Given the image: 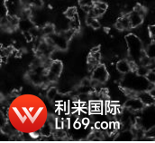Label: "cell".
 <instances>
[{
    "instance_id": "cell-1",
    "label": "cell",
    "mask_w": 155,
    "mask_h": 143,
    "mask_svg": "<svg viewBox=\"0 0 155 143\" xmlns=\"http://www.w3.org/2000/svg\"><path fill=\"white\" fill-rule=\"evenodd\" d=\"M125 41L127 44L128 53L132 60L136 62H140L142 57L145 54V50H143V43L142 40L135 34H128L125 37Z\"/></svg>"
},
{
    "instance_id": "cell-2",
    "label": "cell",
    "mask_w": 155,
    "mask_h": 143,
    "mask_svg": "<svg viewBox=\"0 0 155 143\" xmlns=\"http://www.w3.org/2000/svg\"><path fill=\"white\" fill-rule=\"evenodd\" d=\"M62 70V64L60 60H54L51 63L47 70V78L50 81L56 80Z\"/></svg>"
},
{
    "instance_id": "cell-3",
    "label": "cell",
    "mask_w": 155,
    "mask_h": 143,
    "mask_svg": "<svg viewBox=\"0 0 155 143\" xmlns=\"http://www.w3.org/2000/svg\"><path fill=\"white\" fill-rule=\"evenodd\" d=\"M51 40L53 42V45L55 46L56 49L60 50H65L68 47V42L69 40L64 36L62 33H55L51 36H49Z\"/></svg>"
},
{
    "instance_id": "cell-4",
    "label": "cell",
    "mask_w": 155,
    "mask_h": 143,
    "mask_svg": "<svg viewBox=\"0 0 155 143\" xmlns=\"http://www.w3.org/2000/svg\"><path fill=\"white\" fill-rule=\"evenodd\" d=\"M92 79L99 82L100 84L105 83L108 79V72L104 65H98L92 71Z\"/></svg>"
},
{
    "instance_id": "cell-5",
    "label": "cell",
    "mask_w": 155,
    "mask_h": 143,
    "mask_svg": "<svg viewBox=\"0 0 155 143\" xmlns=\"http://www.w3.org/2000/svg\"><path fill=\"white\" fill-rule=\"evenodd\" d=\"M125 107L129 110H131L132 112H137V111H141L144 107L143 103L141 101V99L137 96L135 97H132L130 98L128 101H126L125 103Z\"/></svg>"
},
{
    "instance_id": "cell-6",
    "label": "cell",
    "mask_w": 155,
    "mask_h": 143,
    "mask_svg": "<svg viewBox=\"0 0 155 143\" xmlns=\"http://www.w3.org/2000/svg\"><path fill=\"white\" fill-rule=\"evenodd\" d=\"M128 16H129L130 22H131L132 28H137L143 24V15H142L140 13L136 12L135 10H133L132 12H130Z\"/></svg>"
},
{
    "instance_id": "cell-7",
    "label": "cell",
    "mask_w": 155,
    "mask_h": 143,
    "mask_svg": "<svg viewBox=\"0 0 155 143\" xmlns=\"http://www.w3.org/2000/svg\"><path fill=\"white\" fill-rule=\"evenodd\" d=\"M116 27V29L120 31H126V30L132 29V25H131V22H130L128 15H124L117 20Z\"/></svg>"
},
{
    "instance_id": "cell-8",
    "label": "cell",
    "mask_w": 155,
    "mask_h": 143,
    "mask_svg": "<svg viewBox=\"0 0 155 143\" xmlns=\"http://www.w3.org/2000/svg\"><path fill=\"white\" fill-rule=\"evenodd\" d=\"M116 70L122 74H128L132 70V66L130 60H121L116 63Z\"/></svg>"
},
{
    "instance_id": "cell-9",
    "label": "cell",
    "mask_w": 155,
    "mask_h": 143,
    "mask_svg": "<svg viewBox=\"0 0 155 143\" xmlns=\"http://www.w3.org/2000/svg\"><path fill=\"white\" fill-rule=\"evenodd\" d=\"M137 97L141 99V101L143 103L144 106H153L154 105V97L150 94V92H142L138 94Z\"/></svg>"
},
{
    "instance_id": "cell-10",
    "label": "cell",
    "mask_w": 155,
    "mask_h": 143,
    "mask_svg": "<svg viewBox=\"0 0 155 143\" xmlns=\"http://www.w3.org/2000/svg\"><path fill=\"white\" fill-rule=\"evenodd\" d=\"M86 22H87V24L91 27L92 29H99L101 24L99 23V21L97 20V18L96 17H93V16H90V15H87V18H86Z\"/></svg>"
},
{
    "instance_id": "cell-11",
    "label": "cell",
    "mask_w": 155,
    "mask_h": 143,
    "mask_svg": "<svg viewBox=\"0 0 155 143\" xmlns=\"http://www.w3.org/2000/svg\"><path fill=\"white\" fill-rule=\"evenodd\" d=\"M80 26H81V23H80V19H79L78 15H76L74 18L70 20V23H69L70 29L73 30L74 32H78L80 29Z\"/></svg>"
},
{
    "instance_id": "cell-12",
    "label": "cell",
    "mask_w": 155,
    "mask_h": 143,
    "mask_svg": "<svg viewBox=\"0 0 155 143\" xmlns=\"http://www.w3.org/2000/svg\"><path fill=\"white\" fill-rule=\"evenodd\" d=\"M118 137H119L120 141H132V140H134V138L135 136H134V133L133 132H131L129 130H125V131L122 132L118 135Z\"/></svg>"
},
{
    "instance_id": "cell-13",
    "label": "cell",
    "mask_w": 155,
    "mask_h": 143,
    "mask_svg": "<svg viewBox=\"0 0 155 143\" xmlns=\"http://www.w3.org/2000/svg\"><path fill=\"white\" fill-rule=\"evenodd\" d=\"M51 132H52V126L49 122L43 124V126L41 129V134L43 137H50L51 135Z\"/></svg>"
},
{
    "instance_id": "cell-14",
    "label": "cell",
    "mask_w": 155,
    "mask_h": 143,
    "mask_svg": "<svg viewBox=\"0 0 155 143\" xmlns=\"http://www.w3.org/2000/svg\"><path fill=\"white\" fill-rule=\"evenodd\" d=\"M41 33H42V35L46 36V37H49L51 34H55V29H54V26L52 24H45L42 29H41Z\"/></svg>"
},
{
    "instance_id": "cell-15",
    "label": "cell",
    "mask_w": 155,
    "mask_h": 143,
    "mask_svg": "<svg viewBox=\"0 0 155 143\" xmlns=\"http://www.w3.org/2000/svg\"><path fill=\"white\" fill-rule=\"evenodd\" d=\"M64 15H65V16H66L69 20L74 18L76 15H78L77 7H75V6H71V7L67 8V10L65 11Z\"/></svg>"
},
{
    "instance_id": "cell-16",
    "label": "cell",
    "mask_w": 155,
    "mask_h": 143,
    "mask_svg": "<svg viewBox=\"0 0 155 143\" xmlns=\"http://www.w3.org/2000/svg\"><path fill=\"white\" fill-rule=\"evenodd\" d=\"M145 53L146 55L151 58V59H155V42L153 41L149 45H147L145 49Z\"/></svg>"
},
{
    "instance_id": "cell-17",
    "label": "cell",
    "mask_w": 155,
    "mask_h": 143,
    "mask_svg": "<svg viewBox=\"0 0 155 143\" xmlns=\"http://www.w3.org/2000/svg\"><path fill=\"white\" fill-rule=\"evenodd\" d=\"M57 95H58V90H57L56 87H51V88L47 91V94H46L47 98H48L49 100H51V101L54 100L55 97L57 96Z\"/></svg>"
},
{
    "instance_id": "cell-18",
    "label": "cell",
    "mask_w": 155,
    "mask_h": 143,
    "mask_svg": "<svg viewBox=\"0 0 155 143\" xmlns=\"http://www.w3.org/2000/svg\"><path fill=\"white\" fill-rule=\"evenodd\" d=\"M98 0H80V5H89L93 6L96 2Z\"/></svg>"
},
{
    "instance_id": "cell-19",
    "label": "cell",
    "mask_w": 155,
    "mask_h": 143,
    "mask_svg": "<svg viewBox=\"0 0 155 143\" xmlns=\"http://www.w3.org/2000/svg\"><path fill=\"white\" fill-rule=\"evenodd\" d=\"M42 5H43V0H34L32 7H35V8L38 9V8L42 7Z\"/></svg>"
},
{
    "instance_id": "cell-20",
    "label": "cell",
    "mask_w": 155,
    "mask_h": 143,
    "mask_svg": "<svg viewBox=\"0 0 155 143\" xmlns=\"http://www.w3.org/2000/svg\"><path fill=\"white\" fill-rule=\"evenodd\" d=\"M56 121L57 119H55V117L53 115H49L48 116V119H47V122H49L51 126L55 127V124H56Z\"/></svg>"
},
{
    "instance_id": "cell-21",
    "label": "cell",
    "mask_w": 155,
    "mask_h": 143,
    "mask_svg": "<svg viewBox=\"0 0 155 143\" xmlns=\"http://www.w3.org/2000/svg\"><path fill=\"white\" fill-rule=\"evenodd\" d=\"M148 33L152 37V39L155 38V24H152L148 27Z\"/></svg>"
},
{
    "instance_id": "cell-22",
    "label": "cell",
    "mask_w": 155,
    "mask_h": 143,
    "mask_svg": "<svg viewBox=\"0 0 155 143\" xmlns=\"http://www.w3.org/2000/svg\"><path fill=\"white\" fill-rule=\"evenodd\" d=\"M21 3L25 7H32L34 0H21Z\"/></svg>"
},
{
    "instance_id": "cell-23",
    "label": "cell",
    "mask_w": 155,
    "mask_h": 143,
    "mask_svg": "<svg viewBox=\"0 0 155 143\" xmlns=\"http://www.w3.org/2000/svg\"><path fill=\"white\" fill-rule=\"evenodd\" d=\"M56 129H63V120L61 119H57L56 124H55Z\"/></svg>"
},
{
    "instance_id": "cell-24",
    "label": "cell",
    "mask_w": 155,
    "mask_h": 143,
    "mask_svg": "<svg viewBox=\"0 0 155 143\" xmlns=\"http://www.w3.org/2000/svg\"><path fill=\"white\" fill-rule=\"evenodd\" d=\"M70 124H71L70 119H65V120H63V129H69Z\"/></svg>"
},
{
    "instance_id": "cell-25",
    "label": "cell",
    "mask_w": 155,
    "mask_h": 143,
    "mask_svg": "<svg viewBox=\"0 0 155 143\" xmlns=\"http://www.w3.org/2000/svg\"><path fill=\"white\" fill-rule=\"evenodd\" d=\"M95 128H96V130H101L102 129V122H96L95 123Z\"/></svg>"
},
{
    "instance_id": "cell-26",
    "label": "cell",
    "mask_w": 155,
    "mask_h": 143,
    "mask_svg": "<svg viewBox=\"0 0 155 143\" xmlns=\"http://www.w3.org/2000/svg\"><path fill=\"white\" fill-rule=\"evenodd\" d=\"M73 126H74V128H75L76 130H78V129H80V127H81V122H79L78 121H77V122H74Z\"/></svg>"
},
{
    "instance_id": "cell-27",
    "label": "cell",
    "mask_w": 155,
    "mask_h": 143,
    "mask_svg": "<svg viewBox=\"0 0 155 143\" xmlns=\"http://www.w3.org/2000/svg\"><path fill=\"white\" fill-rule=\"evenodd\" d=\"M82 124H84L85 126L88 125V124H89V120H88V118H83V120H82Z\"/></svg>"
},
{
    "instance_id": "cell-28",
    "label": "cell",
    "mask_w": 155,
    "mask_h": 143,
    "mask_svg": "<svg viewBox=\"0 0 155 143\" xmlns=\"http://www.w3.org/2000/svg\"><path fill=\"white\" fill-rule=\"evenodd\" d=\"M108 127H109V124L107 122H102V129L103 130H107V129H108Z\"/></svg>"
},
{
    "instance_id": "cell-29",
    "label": "cell",
    "mask_w": 155,
    "mask_h": 143,
    "mask_svg": "<svg viewBox=\"0 0 155 143\" xmlns=\"http://www.w3.org/2000/svg\"><path fill=\"white\" fill-rule=\"evenodd\" d=\"M149 92H150V94H151V95H152V96L154 97V99H155V87H153V88H152V89H151Z\"/></svg>"
}]
</instances>
